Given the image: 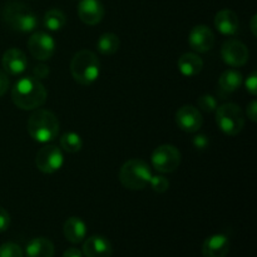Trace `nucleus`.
<instances>
[{
  "mask_svg": "<svg viewBox=\"0 0 257 257\" xmlns=\"http://www.w3.org/2000/svg\"><path fill=\"white\" fill-rule=\"evenodd\" d=\"M48 92L43 83L34 77L20 78L12 90L13 103L23 110H34L47 102Z\"/></svg>",
  "mask_w": 257,
  "mask_h": 257,
  "instance_id": "f257e3e1",
  "label": "nucleus"
},
{
  "mask_svg": "<svg viewBox=\"0 0 257 257\" xmlns=\"http://www.w3.org/2000/svg\"><path fill=\"white\" fill-rule=\"evenodd\" d=\"M28 132L37 142H53L59 133V120L50 110L34 109L28 119Z\"/></svg>",
  "mask_w": 257,
  "mask_h": 257,
  "instance_id": "f03ea898",
  "label": "nucleus"
},
{
  "mask_svg": "<svg viewBox=\"0 0 257 257\" xmlns=\"http://www.w3.org/2000/svg\"><path fill=\"white\" fill-rule=\"evenodd\" d=\"M2 18L3 22L14 32H34L38 25V17L34 14V12L22 2H17V0H12L5 4Z\"/></svg>",
  "mask_w": 257,
  "mask_h": 257,
  "instance_id": "7ed1b4c3",
  "label": "nucleus"
},
{
  "mask_svg": "<svg viewBox=\"0 0 257 257\" xmlns=\"http://www.w3.org/2000/svg\"><path fill=\"white\" fill-rule=\"evenodd\" d=\"M100 62L97 55L87 49L75 53L70 62V74L73 79L82 85H90L98 79Z\"/></svg>",
  "mask_w": 257,
  "mask_h": 257,
  "instance_id": "20e7f679",
  "label": "nucleus"
},
{
  "mask_svg": "<svg viewBox=\"0 0 257 257\" xmlns=\"http://www.w3.org/2000/svg\"><path fill=\"white\" fill-rule=\"evenodd\" d=\"M150 166L142 160H130L120 167L119 181L123 187L131 191H141L150 185L152 178Z\"/></svg>",
  "mask_w": 257,
  "mask_h": 257,
  "instance_id": "39448f33",
  "label": "nucleus"
},
{
  "mask_svg": "<svg viewBox=\"0 0 257 257\" xmlns=\"http://www.w3.org/2000/svg\"><path fill=\"white\" fill-rule=\"evenodd\" d=\"M216 123L227 136H237L245 125V115L240 105L225 103L216 108Z\"/></svg>",
  "mask_w": 257,
  "mask_h": 257,
  "instance_id": "423d86ee",
  "label": "nucleus"
},
{
  "mask_svg": "<svg viewBox=\"0 0 257 257\" xmlns=\"http://www.w3.org/2000/svg\"><path fill=\"white\" fill-rule=\"evenodd\" d=\"M181 152L172 145L158 146L152 153V166L161 173L175 172L181 163Z\"/></svg>",
  "mask_w": 257,
  "mask_h": 257,
  "instance_id": "0eeeda50",
  "label": "nucleus"
},
{
  "mask_svg": "<svg viewBox=\"0 0 257 257\" xmlns=\"http://www.w3.org/2000/svg\"><path fill=\"white\" fill-rule=\"evenodd\" d=\"M63 163H64V156L62 150L57 146L48 145V143L47 146H43L35 156L37 168L45 175L58 172L62 168Z\"/></svg>",
  "mask_w": 257,
  "mask_h": 257,
  "instance_id": "6e6552de",
  "label": "nucleus"
},
{
  "mask_svg": "<svg viewBox=\"0 0 257 257\" xmlns=\"http://www.w3.org/2000/svg\"><path fill=\"white\" fill-rule=\"evenodd\" d=\"M28 48L30 54L37 60L44 62L50 59L55 52V42L52 35L45 32L33 33L28 40Z\"/></svg>",
  "mask_w": 257,
  "mask_h": 257,
  "instance_id": "1a4fd4ad",
  "label": "nucleus"
},
{
  "mask_svg": "<svg viewBox=\"0 0 257 257\" xmlns=\"http://www.w3.org/2000/svg\"><path fill=\"white\" fill-rule=\"evenodd\" d=\"M221 57L227 65L233 68L242 67L247 63L250 53L247 47L237 39L226 40L221 48Z\"/></svg>",
  "mask_w": 257,
  "mask_h": 257,
  "instance_id": "9d476101",
  "label": "nucleus"
},
{
  "mask_svg": "<svg viewBox=\"0 0 257 257\" xmlns=\"http://www.w3.org/2000/svg\"><path fill=\"white\" fill-rule=\"evenodd\" d=\"M176 123L178 127L187 133H196L203 124V118L200 109L187 104L181 107L176 113Z\"/></svg>",
  "mask_w": 257,
  "mask_h": 257,
  "instance_id": "9b49d317",
  "label": "nucleus"
},
{
  "mask_svg": "<svg viewBox=\"0 0 257 257\" xmlns=\"http://www.w3.org/2000/svg\"><path fill=\"white\" fill-rule=\"evenodd\" d=\"M190 47L197 53H207L215 45V34L207 25H197L188 35Z\"/></svg>",
  "mask_w": 257,
  "mask_h": 257,
  "instance_id": "f8f14e48",
  "label": "nucleus"
},
{
  "mask_svg": "<svg viewBox=\"0 0 257 257\" xmlns=\"http://www.w3.org/2000/svg\"><path fill=\"white\" fill-rule=\"evenodd\" d=\"M78 15L87 25H97L104 17V7L100 0H79Z\"/></svg>",
  "mask_w": 257,
  "mask_h": 257,
  "instance_id": "ddd939ff",
  "label": "nucleus"
},
{
  "mask_svg": "<svg viewBox=\"0 0 257 257\" xmlns=\"http://www.w3.org/2000/svg\"><path fill=\"white\" fill-rule=\"evenodd\" d=\"M2 64L4 72L9 75H19L25 72L28 67L27 55L17 48H10L3 54Z\"/></svg>",
  "mask_w": 257,
  "mask_h": 257,
  "instance_id": "4468645a",
  "label": "nucleus"
},
{
  "mask_svg": "<svg viewBox=\"0 0 257 257\" xmlns=\"http://www.w3.org/2000/svg\"><path fill=\"white\" fill-rule=\"evenodd\" d=\"M113 247L110 241L102 235H93L83 243L85 257H112Z\"/></svg>",
  "mask_w": 257,
  "mask_h": 257,
  "instance_id": "2eb2a0df",
  "label": "nucleus"
},
{
  "mask_svg": "<svg viewBox=\"0 0 257 257\" xmlns=\"http://www.w3.org/2000/svg\"><path fill=\"white\" fill-rule=\"evenodd\" d=\"M230 252V240L226 235L216 233L205 240L202 245L203 257H226Z\"/></svg>",
  "mask_w": 257,
  "mask_h": 257,
  "instance_id": "dca6fc26",
  "label": "nucleus"
},
{
  "mask_svg": "<svg viewBox=\"0 0 257 257\" xmlns=\"http://www.w3.org/2000/svg\"><path fill=\"white\" fill-rule=\"evenodd\" d=\"M238 17L235 12L230 9H223L216 14L215 27L221 34L235 35L238 32Z\"/></svg>",
  "mask_w": 257,
  "mask_h": 257,
  "instance_id": "f3484780",
  "label": "nucleus"
},
{
  "mask_svg": "<svg viewBox=\"0 0 257 257\" xmlns=\"http://www.w3.org/2000/svg\"><path fill=\"white\" fill-rule=\"evenodd\" d=\"M63 233L70 243H80L87 236V225L82 218L73 216L63 225Z\"/></svg>",
  "mask_w": 257,
  "mask_h": 257,
  "instance_id": "a211bd4d",
  "label": "nucleus"
},
{
  "mask_svg": "<svg viewBox=\"0 0 257 257\" xmlns=\"http://www.w3.org/2000/svg\"><path fill=\"white\" fill-rule=\"evenodd\" d=\"M178 70L185 77H196L203 69V60L197 53H185L177 62Z\"/></svg>",
  "mask_w": 257,
  "mask_h": 257,
  "instance_id": "6ab92c4d",
  "label": "nucleus"
},
{
  "mask_svg": "<svg viewBox=\"0 0 257 257\" xmlns=\"http://www.w3.org/2000/svg\"><path fill=\"white\" fill-rule=\"evenodd\" d=\"M54 251L52 241L45 237H37L27 243L25 255L27 257H53Z\"/></svg>",
  "mask_w": 257,
  "mask_h": 257,
  "instance_id": "aec40b11",
  "label": "nucleus"
},
{
  "mask_svg": "<svg viewBox=\"0 0 257 257\" xmlns=\"http://www.w3.org/2000/svg\"><path fill=\"white\" fill-rule=\"evenodd\" d=\"M243 82V77L240 72L235 69L225 70L218 78V87L225 93H233L241 87Z\"/></svg>",
  "mask_w": 257,
  "mask_h": 257,
  "instance_id": "412c9836",
  "label": "nucleus"
},
{
  "mask_svg": "<svg viewBox=\"0 0 257 257\" xmlns=\"http://www.w3.org/2000/svg\"><path fill=\"white\" fill-rule=\"evenodd\" d=\"M119 38L114 33H104L97 40V49L103 55H112L119 49Z\"/></svg>",
  "mask_w": 257,
  "mask_h": 257,
  "instance_id": "4be33fe9",
  "label": "nucleus"
},
{
  "mask_svg": "<svg viewBox=\"0 0 257 257\" xmlns=\"http://www.w3.org/2000/svg\"><path fill=\"white\" fill-rule=\"evenodd\" d=\"M67 24V17L59 9H50L44 15V25L50 32H58Z\"/></svg>",
  "mask_w": 257,
  "mask_h": 257,
  "instance_id": "5701e85b",
  "label": "nucleus"
},
{
  "mask_svg": "<svg viewBox=\"0 0 257 257\" xmlns=\"http://www.w3.org/2000/svg\"><path fill=\"white\" fill-rule=\"evenodd\" d=\"M60 147L68 153H78L83 148V140L75 132L64 133L60 137Z\"/></svg>",
  "mask_w": 257,
  "mask_h": 257,
  "instance_id": "b1692460",
  "label": "nucleus"
},
{
  "mask_svg": "<svg viewBox=\"0 0 257 257\" xmlns=\"http://www.w3.org/2000/svg\"><path fill=\"white\" fill-rule=\"evenodd\" d=\"M0 257H24V252L18 243L5 242L0 245Z\"/></svg>",
  "mask_w": 257,
  "mask_h": 257,
  "instance_id": "393cba45",
  "label": "nucleus"
},
{
  "mask_svg": "<svg viewBox=\"0 0 257 257\" xmlns=\"http://www.w3.org/2000/svg\"><path fill=\"white\" fill-rule=\"evenodd\" d=\"M197 105L201 110L207 113L215 112L217 108V99L211 94H202L197 100Z\"/></svg>",
  "mask_w": 257,
  "mask_h": 257,
  "instance_id": "a878e982",
  "label": "nucleus"
},
{
  "mask_svg": "<svg viewBox=\"0 0 257 257\" xmlns=\"http://www.w3.org/2000/svg\"><path fill=\"white\" fill-rule=\"evenodd\" d=\"M150 186L157 193H163L170 188V182L163 176H152L150 181Z\"/></svg>",
  "mask_w": 257,
  "mask_h": 257,
  "instance_id": "bb28decb",
  "label": "nucleus"
},
{
  "mask_svg": "<svg viewBox=\"0 0 257 257\" xmlns=\"http://www.w3.org/2000/svg\"><path fill=\"white\" fill-rule=\"evenodd\" d=\"M192 145L196 150L203 151L210 145V140H208V137L206 135H196L192 138Z\"/></svg>",
  "mask_w": 257,
  "mask_h": 257,
  "instance_id": "cd10ccee",
  "label": "nucleus"
},
{
  "mask_svg": "<svg viewBox=\"0 0 257 257\" xmlns=\"http://www.w3.org/2000/svg\"><path fill=\"white\" fill-rule=\"evenodd\" d=\"M245 87H246V90H247L251 95L255 97L257 94V73L256 72L251 73V74L248 75L247 79L245 80Z\"/></svg>",
  "mask_w": 257,
  "mask_h": 257,
  "instance_id": "c85d7f7f",
  "label": "nucleus"
},
{
  "mask_svg": "<svg viewBox=\"0 0 257 257\" xmlns=\"http://www.w3.org/2000/svg\"><path fill=\"white\" fill-rule=\"evenodd\" d=\"M10 226V215L7 210L0 207V233L5 232Z\"/></svg>",
  "mask_w": 257,
  "mask_h": 257,
  "instance_id": "c756f323",
  "label": "nucleus"
},
{
  "mask_svg": "<svg viewBox=\"0 0 257 257\" xmlns=\"http://www.w3.org/2000/svg\"><path fill=\"white\" fill-rule=\"evenodd\" d=\"M35 79H44L49 75V67L45 64H38L33 70Z\"/></svg>",
  "mask_w": 257,
  "mask_h": 257,
  "instance_id": "7c9ffc66",
  "label": "nucleus"
},
{
  "mask_svg": "<svg viewBox=\"0 0 257 257\" xmlns=\"http://www.w3.org/2000/svg\"><path fill=\"white\" fill-rule=\"evenodd\" d=\"M8 88H9V78H8L7 73L0 70V97L7 93Z\"/></svg>",
  "mask_w": 257,
  "mask_h": 257,
  "instance_id": "2f4dec72",
  "label": "nucleus"
},
{
  "mask_svg": "<svg viewBox=\"0 0 257 257\" xmlns=\"http://www.w3.org/2000/svg\"><path fill=\"white\" fill-rule=\"evenodd\" d=\"M246 114H247V118L251 120V122H253V123L256 122V118H257V102L256 100H252V102L247 105Z\"/></svg>",
  "mask_w": 257,
  "mask_h": 257,
  "instance_id": "473e14b6",
  "label": "nucleus"
},
{
  "mask_svg": "<svg viewBox=\"0 0 257 257\" xmlns=\"http://www.w3.org/2000/svg\"><path fill=\"white\" fill-rule=\"evenodd\" d=\"M63 257H83V253L80 252L78 248L70 247V248H67V250L64 251Z\"/></svg>",
  "mask_w": 257,
  "mask_h": 257,
  "instance_id": "72a5a7b5",
  "label": "nucleus"
},
{
  "mask_svg": "<svg viewBox=\"0 0 257 257\" xmlns=\"http://www.w3.org/2000/svg\"><path fill=\"white\" fill-rule=\"evenodd\" d=\"M256 20H257V17H256V15H253L252 19H251V23H250V25H251V32H252L253 37H256V35H257V30H256Z\"/></svg>",
  "mask_w": 257,
  "mask_h": 257,
  "instance_id": "f704fd0d",
  "label": "nucleus"
}]
</instances>
